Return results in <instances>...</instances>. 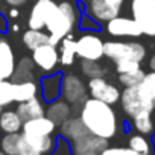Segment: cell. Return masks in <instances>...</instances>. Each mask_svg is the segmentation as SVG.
I'll return each mask as SVG.
<instances>
[{
  "label": "cell",
  "instance_id": "obj_1",
  "mask_svg": "<svg viewBox=\"0 0 155 155\" xmlns=\"http://www.w3.org/2000/svg\"><path fill=\"white\" fill-rule=\"evenodd\" d=\"M79 117L93 135L110 140L117 134V116L111 105L107 102H102L94 97L85 99V102L81 105Z\"/></svg>",
  "mask_w": 155,
  "mask_h": 155
},
{
  "label": "cell",
  "instance_id": "obj_2",
  "mask_svg": "<svg viewBox=\"0 0 155 155\" xmlns=\"http://www.w3.org/2000/svg\"><path fill=\"white\" fill-rule=\"evenodd\" d=\"M81 18V11L76 0H61L58 8L46 23V31L49 34L50 44H59L62 38L73 32Z\"/></svg>",
  "mask_w": 155,
  "mask_h": 155
},
{
  "label": "cell",
  "instance_id": "obj_3",
  "mask_svg": "<svg viewBox=\"0 0 155 155\" xmlns=\"http://www.w3.org/2000/svg\"><path fill=\"white\" fill-rule=\"evenodd\" d=\"M105 56L113 62H119L123 59H134L141 62L146 58V47L138 41H107L104 46Z\"/></svg>",
  "mask_w": 155,
  "mask_h": 155
},
{
  "label": "cell",
  "instance_id": "obj_4",
  "mask_svg": "<svg viewBox=\"0 0 155 155\" xmlns=\"http://www.w3.org/2000/svg\"><path fill=\"white\" fill-rule=\"evenodd\" d=\"M131 14L141 26L143 35L155 37V0H132Z\"/></svg>",
  "mask_w": 155,
  "mask_h": 155
},
{
  "label": "cell",
  "instance_id": "obj_5",
  "mask_svg": "<svg viewBox=\"0 0 155 155\" xmlns=\"http://www.w3.org/2000/svg\"><path fill=\"white\" fill-rule=\"evenodd\" d=\"M105 41L94 32H84L76 40V55L87 61H101L105 56Z\"/></svg>",
  "mask_w": 155,
  "mask_h": 155
},
{
  "label": "cell",
  "instance_id": "obj_6",
  "mask_svg": "<svg viewBox=\"0 0 155 155\" xmlns=\"http://www.w3.org/2000/svg\"><path fill=\"white\" fill-rule=\"evenodd\" d=\"M61 96L71 105H82L87 96V87L76 74H62Z\"/></svg>",
  "mask_w": 155,
  "mask_h": 155
},
{
  "label": "cell",
  "instance_id": "obj_7",
  "mask_svg": "<svg viewBox=\"0 0 155 155\" xmlns=\"http://www.w3.org/2000/svg\"><path fill=\"white\" fill-rule=\"evenodd\" d=\"M107 32L116 38H138L143 35L141 26L132 17H114L107 21Z\"/></svg>",
  "mask_w": 155,
  "mask_h": 155
},
{
  "label": "cell",
  "instance_id": "obj_8",
  "mask_svg": "<svg viewBox=\"0 0 155 155\" xmlns=\"http://www.w3.org/2000/svg\"><path fill=\"white\" fill-rule=\"evenodd\" d=\"M88 91H90L91 97L107 102L110 105L117 104L120 101V94H122L114 84L108 82L104 78H91L88 81Z\"/></svg>",
  "mask_w": 155,
  "mask_h": 155
},
{
  "label": "cell",
  "instance_id": "obj_9",
  "mask_svg": "<svg viewBox=\"0 0 155 155\" xmlns=\"http://www.w3.org/2000/svg\"><path fill=\"white\" fill-rule=\"evenodd\" d=\"M56 8H58V3L55 0H37L29 14V20H28L29 29L43 31Z\"/></svg>",
  "mask_w": 155,
  "mask_h": 155
},
{
  "label": "cell",
  "instance_id": "obj_10",
  "mask_svg": "<svg viewBox=\"0 0 155 155\" xmlns=\"http://www.w3.org/2000/svg\"><path fill=\"white\" fill-rule=\"evenodd\" d=\"M34 64L44 73H52L59 62V53L55 44L46 43L32 50Z\"/></svg>",
  "mask_w": 155,
  "mask_h": 155
},
{
  "label": "cell",
  "instance_id": "obj_11",
  "mask_svg": "<svg viewBox=\"0 0 155 155\" xmlns=\"http://www.w3.org/2000/svg\"><path fill=\"white\" fill-rule=\"evenodd\" d=\"M105 147H108L107 138L88 134L71 143V153L73 155H101V152Z\"/></svg>",
  "mask_w": 155,
  "mask_h": 155
},
{
  "label": "cell",
  "instance_id": "obj_12",
  "mask_svg": "<svg viewBox=\"0 0 155 155\" xmlns=\"http://www.w3.org/2000/svg\"><path fill=\"white\" fill-rule=\"evenodd\" d=\"M85 11H87V15L94 18L97 23H107L111 18L119 15L120 8L113 6L107 0H87Z\"/></svg>",
  "mask_w": 155,
  "mask_h": 155
},
{
  "label": "cell",
  "instance_id": "obj_13",
  "mask_svg": "<svg viewBox=\"0 0 155 155\" xmlns=\"http://www.w3.org/2000/svg\"><path fill=\"white\" fill-rule=\"evenodd\" d=\"M120 104H122L123 111L129 117H134V116H137L141 111H149L146 108V105H144L137 87H125V90L120 94Z\"/></svg>",
  "mask_w": 155,
  "mask_h": 155
},
{
  "label": "cell",
  "instance_id": "obj_14",
  "mask_svg": "<svg viewBox=\"0 0 155 155\" xmlns=\"http://www.w3.org/2000/svg\"><path fill=\"white\" fill-rule=\"evenodd\" d=\"M61 82H62V73H46V76L40 81V93L44 102H53L61 96Z\"/></svg>",
  "mask_w": 155,
  "mask_h": 155
},
{
  "label": "cell",
  "instance_id": "obj_15",
  "mask_svg": "<svg viewBox=\"0 0 155 155\" xmlns=\"http://www.w3.org/2000/svg\"><path fill=\"white\" fill-rule=\"evenodd\" d=\"M59 126H61L59 128L61 137L65 138L68 143H73V141H76V140H79V138L90 134V131L87 129V126L81 120V117H68Z\"/></svg>",
  "mask_w": 155,
  "mask_h": 155
},
{
  "label": "cell",
  "instance_id": "obj_16",
  "mask_svg": "<svg viewBox=\"0 0 155 155\" xmlns=\"http://www.w3.org/2000/svg\"><path fill=\"white\" fill-rule=\"evenodd\" d=\"M55 129H56V123L50 120L47 116H41L23 122L21 132L28 135H52Z\"/></svg>",
  "mask_w": 155,
  "mask_h": 155
},
{
  "label": "cell",
  "instance_id": "obj_17",
  "mask_svg": "<svg viewBox=\"0 0 155 155\" xmlns=\"http://www.w3.org/2000/svg\"><path fill=\"white\" fill-rule=\"evenodd\" d=\"M15 56L6 40L0 41V79H11L15 70Z\"/></svg>",
  "mask_w": 155,
  "mask_h": 155
},
{
  "label": "cell",
  "instance_id": "obj_18",
  "mask_svg": "<svg viewBox=\"0 0 155 155\" xmlns=\"http://www.w3.org/2000/svg\"><path fill=\"white\" fill-rule=\"evenodd\" d=\"M138 93L149 111H153L155 108V71H149L144 74L143 81L137 85Z\"/></svg>",
  "mask_w": 155,
  "mask_h": 155
},
{
  "label": "cell",
  "instance_id": "obj_19",
  "mask_svg": "<svg viewBox=\"0 0 155 155\" xmlns=\"http://www.w3.org/2000/svg\"><path fill=\"white\" fill-rule=\"evenodd\" d=\"M20 117L23 119V122L26 120H31V119H35V117H41V116H46V107L43 104V101L37 96L34 99H29L26 102H20L17 105V110H15Z\"/></svg>",
  "mask_w": 155,
  "mask_h": 155
},
{
  "label": "cell",
  "instance_id": "obj_20",
  "mask_svg": "<svg viewBox=\"0 0 155 155\" xmlns=\"http://www.w3.org/2000/svg\"><path fill=\"white\" fill-rule=\"evenodd\" d=\"M23 128V119L14 110H6L0 114V132L2 134H12L20 132Z\"/></svg>",
  "mask_w": 155,
  "mask_h": 155
},
{
  "label": "cell",
  "instance_id": "obj_21",
  "mask_svg": "<svg viewBox=\"0 0 155 155\" xmlns=\"http://www.w3.org/2000/svg\"><path fill=\"white\" fill-rule=\"evenodd\" d=\"M70 113H71L70 104L65 101L56 99L53 102H49V105L46 107V116L50 120H53L56 125H61L62 122H65L70 117Z\"/></svg>",
  "mask_w": 155,
  "mask_h": 155
},
{
  "label": "cell",
  "instance_id": "obj_22",
  "mask_svg": "<svg viewBox=\"0 0 155 155\" xmlns=\"http://www.w3.org/2000/svg\"><path fill=\"white\" fill-rule=\"evenodd\" d=\"M38 94V85L34 81H23V82H14V102H26L29 99L37 97Z\"/></svg>",
  "mask_w": 155,
  "mask_h": 155
},
{
  "label": "cell",
  "instance_id": "obj_23",
  "mask_svg": "<svg viewBox=\"0 0 155 155\" xmlns=\"http://www.w3.org/2000/svg\"><path fill=\"white\" fill-rule=\"evenodd\" d=\"M23 135L26 141L43 155H50L56 146V138H53L52 135H28V134Z\"/></svg>",
  "mask_w": 155,
  "mask_h": 155
},
{
  "label": "cell",
  "instance_id": "obj_24",
  "mask_svg": "<svg viewBox=\"0 0 155 155\" xmlns=\"http://www.w3.org/2000/svg\"><path fill=\"white\" fill-rule=\"evenodd\" d=\"M59 62L62 65H71L74 62V56L76 55V40L73 38L71 34H68L65 38H62V41L59 43Z\"/></svg>",
  "mask_w": 155,
  "mask_h": 155
},
{
  "label": "cell",
  "instance_id": "obj_25",
  "mask_svg": "<svg viewBox=\"0 0 155 155\" xmlns=\"http://www.w3.org/2000/svg\"><path fill=\"white\" fill-rule=\"evenodd\" d=\"M12 82H23V81H34V59L32 58H23L15 65Z\"/></svg>",
  "mask_w": 155,
  "mask_h": 155
},
{
  "label": "cell",
  "instance_id": "obj_26",
  "mask_svg": "<svg viewBox=\"0 0 155 155\" xmlns=\"http://www.w3.org/2000/svg\"><path fill=\"white\" fill-rule=\"evenodd\" d=\"M23 43L29 50H34V49L40 47L41 44L49 43V34L38 31V29H28L23 34Z\"/></svg>",
  "mask_w": 155,
  "mask_h": 155
},
{
  "label": "cell",
  "instance_id": "obj_27",
  "mask_svg": "<svg viewBox=\"0 0 155 155\" xmlns=\"http://www.w3.org/2000/svg\"><path fill=\"white\" fill-rule=\"evenodd\" d=\"M150 114H152L150 111H141V113H138L137 116L132 117V120H134V128H135L140 134H143V135H149V134H152L153 129H155L153 120H152V116H150Z\"/></svg>",
  "mask_w": 155,
  "mask_h": 155
},
{
  "label": "cell",
  "instance_id": "obj_28",
  "mask_svg": "<svg viewBox=\"0 0 155 155\" xmlns=\"http://www.w3.org/2000/svg\"><path fill=\"white\" fill-rule=\"evenodd\" d=\"M128 146L135 150L138 155H150L152 153V143L143 134H135L128 138Z\"/></svg>",
  "mask_w": 155,
  "mask_h": 155
},
{
  "label": "cell",
  "instance_id": "obj_29",
  "mask_svg": "<svg viewBox=\"0 0 155 155\" xmlns=\"http://www.w3.org/2000/svg\"><path fill=\"white\" fill-rule=\"evenodd\" d=\"M21 132H12V134H3L0 138V149L6 152L8 155H18V144L21 140Z\"/></svg>",
  "mask_w": 155,
  "mask_h": 155
},
{
  "label": "cell",
  "instance_id": "obj_30",
  "mask_svg": "<svg viewBox=\"0 0 155 155\" xmlns=\"http://www.w3.org/2000/svg\"><path fill=\"white\" fill-rule=\"evenodd\" d=\"M14 102V82L0 79V107H8Z\"/></svg>",
  "mask_w": 155,
  "mask_h": 155
},
{
  "label": "cell",
  "instance_id": "obj_31",
  "mask_svg": "<svg viewBox=\"0 0 155 155\" xmlns=\"http://www.w3.org/2000/svg\"><path fill=\"white\" fill-rule=\"evenodd\" d=\"M81 70L84 71L85 76L90 78V79L91 78H102L107 73L105 68L99 64V61H87V59L81 61Z\"/></svg>",
  "mask_w": 155,
  "mask_h": 155
},
{
  "label": "cell",
  "instance_id": "obj_32",
  "mask_svg": "<svg viewBox=\"0 0 155 155\" xmlns=\"http://www.w3.org/2000/svg\"><path fill=\"white\" fill-rule=\"evenodd\" d=\"M144 71L140 68V70H135V71H129V73H120L119 74V82L123 85V87H137L144 78Z\"/></svg>",
  "mask_w": 155,
  "mask_h": 155
},
{
  "label": "cell",
  "instance_id": "obj_33",
  "mask_svg": "<svg viewBox=\"0 0 155 155\" xmlns=\"http://www.w3.org/2000/svg\"><path fill=\"white\" fill-rule=\"evenodd\" d=\"M141 62L138 61H134V59H123V61H119L116 62V71L117 74L120 73H129V71H135V70H140Z\"/></svg>",
  "mask_w": 155,
  "mask_h": 155
},
{
  "label": "cell",
  "instance_id": "obj_34",
  "mask_svg": "<svg viewBox=\"0 0 155 155\" xmlns=\"http://www.w3.org/2000/svg\"><path fill=\"white\" fill-rule=\"evenodd\" d=\"M101 155H138L135 150H132L129 146L123 147V146H108L105 147Z\"/></svg>",
  "mask_w": 155,
  "mask_h": 155
},
{
  "label": "cell",
  "instance_id": "obj_35",
  "mask_svg": "<svg viewBox=\"0 0 155 155\" xmlns=\"http://www.w3.org/2000/svg\"><path fill=\"white\" fill-rule=\"evenodd\" d=\"M78 26H79V29L84 31V32H94V31L99 29V23L94 18H91L90 15H81Z\"/></svg>",
  "mask_w": 155,
  "mask_h": 155
},
{
  "label": "cell",
  "instance_id": "obj_36",
  "mask_svg": "<svg viewBox=\"0 0 155 155\" xmlns=\"http://www.w3.org/2000/svg\"><path fill=\"white\" fill-rule=\"evenodd\" d=\"M5 2H6L9 6H12V8H18V6L25 5L28 0H5Z\"/></svg>",
  "mask_w": 155,
  "mask_h": 155
},
{
  "label": "cell",
  "instance_id": "obj_37",
  "mask_svg": "<svg viewBox=\"0 0 155 155\" xmlns=\"http://www.w3.org/2000/svg\"><path fill=\"white\" fill-rule=\"evenodd\" d=\"M107 2L111 3L113 6H116V8H122V5H123L125 0H107Z\"/></svg>",
  "mask_w": 155,
  "mask_h": 155
},
{
  "label": "cell",
  "instance_id": "obj_38",
  "mask_svg": "<svg viewBox=\"0 0 155 155\" xmlns=\"http://www.w3.org/2000/svg\"><path fill=\"white\" fill-rule=\"evenodd\" d=\"M18 15H20V12H18L17 8H11V9H9V17H11V18H17Z\"/></svg>",
  "mask_w": 155,
  "mask_h": 155
},
{
  "label": "cell",
  "instance_id": "obj_39",
  "mask_svg": "<svg viewBox=\"0 0 155 155\" xmlns=\"http://www.w3.org/2000/svg\"><path fill=\"white\" fill-rule=\"evenodd\" d=\"M149 68H150L152 71H155V52L152 53V56H150V59H149Z\"/></svg>",
  "mask_w": 155,
  "mask_h": 155
},
{
  "label": "cell",
  "instance_id": "obj_40",
  "mask_svg": "<svg viewBox=\"0 0 155 155\" xmlns=\"http://www.w3.org/2000/svg\"><path fill=\"white\" fill-rule=\"evenodd\" d=\"M150 143H152V152L155 153V129L152 132V138H150Z\"/></svg>",
  "mask_w": 155,
  "mask_h": 155
},
{
  "label": "cell",
  "instance_id": "obj_41",
  "mask_svg": "<svg viewBox=\"0 0 155 155\" xmlns=\"http://www.w3.org/2000/svg\"><path fill=\"white\" fill-rule=\"evenodd\" d=\"M11 29H12V32H18V31H20V26H18V25H12Z\"/></svg>",
  "mask_w": 155,
  "mask_h": 155
},
{
  "label": "cell",
  "instance_id": "obj_42",
  "mask_svg": "<svg viewBox=\"0 0 155 155\" xmlns=\"http://www.w3.org/2000/svg\"><path fill=\"white\" fill-rule=\"evenodd\" d=\"M0 155H8V153H6V152H3L2 149H0Z\"/></svg>",
  "mask_w": 155,
  "mask_h": 155
},
{
  "label": "cell",
  "instance_id": "obj_43",
  "mask_svg": "<svg viewBox=\"0 0 155 155\" xmlns=\"http://www.w3.org/2000/svg\"><path fill=\"white\" fill-rule=\"evenodd\" d=\"M3 40V35H2V31H0V41H2Z\"/></svg>",
  "mask_w": 155,
  "mask_h": 155
},
{
  "label": "cell",
  "instance_id": "obj_44",
  "mask_svg": "<svg viewBox=\"0 0 155 155\" xmlns=\"http://www.w3.org/2000/svg\"><path fill=\"white\" fill-rule=\"evenodd\" d=\"M2 111H3V107H0V114H2Z\"/></svg>",
  "mask_w": 155,
  "mask_h": 155
}]
</instances>
